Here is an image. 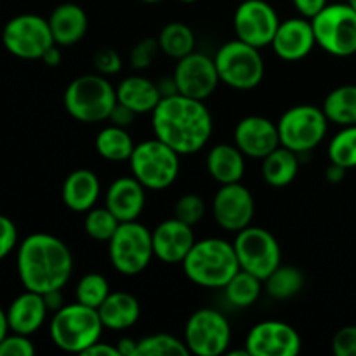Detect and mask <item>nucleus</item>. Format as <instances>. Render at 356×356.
<instances>
[{
  "label": "nucleus",
  "mask_w": 356,
  "mask_h": 356,
  "mask_svg": "<svg viewBox=\"0 0 356 356\" xmlns=\"http://www.w3.org/2000/svg\"><path fill=\"white\" fill-rule=\"evenodd\" d=\"M245 159L247 156L240 152L235 143H219L209 149L205 167L216 183H242L245 174Z\"/></svg>",
  "instance_id": "nucleus-25"
},
{
  "label": "nucleus",
  "mask_w": 356,
  "mask_h": 356,
  "mask_svg": "<svg viewBox=\"0 0 356 356\" xmlns=\"http://www.w3.org/2000/svg\"><path fill=\"white\" fill-rule=\"evenodd\" d=\"M278 24V13L266 0H243L233 14V30L236 38L257 49L271 45Z\"/></svg>",
  "instance_id": "nucleus-14"
},
{
  "label": "nucleus",
  "mask_w": 356,
  "mask_h": 356,
  "mask_svg": "<svg viewBox=\"0 0 356 356\" xmlns=\"http://www.w3.org/2000/svg\"><path fill=\"white\" fill-rule=\"evenodd\" d=\"M40 61L44 63L45 66H49V68H56V66L61 65L63 54H61V49H59V45L54 44L51 49H47V52L42 56Z\"/></svg>",
  "instance_id": "nucleus-48"
},
{
  "label": "nucleus",
  "mask_w": 356,
  "mask_h": 356,
  "mask_svg": "<svg viewBox=\"0 0 356 356\" xmlns=\"http://www.w3.org/2000/svg\"><path fill=\"white\" fill-rule=\"evenodd\" d=\"M329 124L322 108L315 104H296L285 110L277 122L280 145L298 155L313 152L325 139Z\"/></svg>",
  "instance_id": "nucleus-10"
},
{
  "label": "nucleus",
  "mask_w": 356,
  "mask_h": 356,
  "mask_svg": "<svg viewBox=\"0 0 356 356\" xmlns=\"http://www.w3.org/2000/svg\"><path fill=\"white\" fill-rule=\"evenodd\" d=\"M94 68L99 75L104 76H111L117 75L118 72L122 70V58L115 49L111 47H103L94 54Z\"/></svg>",
  "instance_id": "nucleus-41"
},
{
  "label": "nucleus",
  "mask_w": 356,
  "mask_h": 356,
  "mask_svg": "<svg viewBox=\"0 0 356 356\" xmlns=\"http://www.w3.org/2000/svg\"><path fill=\"white\" fill-rule=\"evenodd\" d=\"M216 68L219 80L235 90H252L264 79V58L261 49L235 38L216 51Z\"/></svg>",
  "instance_id": "nucleus-7"
},
{
  "label": "nucleus",
  "mask_w": 356,
  "mask_h": 356,
  "mask_svg": "<svg viewBox=\"0 0 356 356\" xmlns=\"http://www.w3.org/2000/svg\"><path fill=\"white\" fill-rule=\"evenodd\" d=\"M152 242L155 259L165 264H181L197 238H195L193 226L172 216L155 226L152 232Z\"/></svg>",
  "instance_id": "nucleus-19"
},
{
  "label": "nucleus",
  "mask_w": 356,
  "mask_h": 356,
  "mask_svg": "<svg viewBox=\"0 0 356 356\" xmlns=\"http://www.w3.org/2000/svg\"><path fill=\"white\" fill-rule=\"evenodd\" d=\"M110 282L101 273H87L79 280L75 287V301L90 308H99L104 299L110 296Z\"/></svg>",
  "instance_id": "nucleus-37"
},
{
  "label": "nucleus",
  "mask_w": 356,
  "mask_h": 356,
  "mask_svg": "<svg viewBox=\"0 0 356 356\" xmlns=\"http://www.w3.org/2000/svg\"><path fill=\"white\" fill-rule=\"evenodd\" d=\"M181 155L159 138L145 139L134 146L129 167L131 174L152 191H162L176 183L181 170Z\"/></svg>",
  "instance_id": "nucleus-6"
},
{
  "label": "nucleus",
  "mask_w": 356,
  "mask_h": 356,
  "mask_svg": "<svg viewBox=\"0 0 356 356\" xmlns=\"http://www.w3.org/2000/svg\"><path fill=\"white\" fill-rule=\"evenodd\" d=\"M245 348L250 356H298L302 350V341L291 323L264 320L249 330Z\"/></svg>",
  "instance_id": "nucleus-17"
},
{
  "label": "nucleus",
  "mask_w": 356,
  "mask_h": 356,
  "mask_svg": "<svg viewBox=\"0 0 356 356\" xmlns=\"http://www.w3.org/2000/svg\"><path fill=\"white\" fill-rule=\"evenodd\" d=\"M306 277L298 266L280 264L270 277L264 280V292L275 301H287L298 296L305 289Z\"/></svg>",
  "instance_id": "nucleus-33"
},
{
  "label": "nucleus",
  "mask_w": 356,
  "mask_h": 356,
  "mask_svg": "<svg viewBox=\"0 0 356 356\" xmlns=\"http://www.w3.org/2000/svg\"><path fill=\"white\" fill-rule=\"evenodd\" d=\"M145 204L146 188L132 174L117 177L104 195V205L120 222L136 221L143 214Z\"/></svg>",
  "instance_id": "nucleus-21"
},
{
  "label": "nucleus",
  "mask_w": 356,
  "mask_h": 356,
  "mask_svg": "<svg viewBox=\"0 0 356 356\" xmlns=\"http://www.w3.org/2000/svg\"><path fill=\"white\" fill-rule=\"evenodd\" d=\"M63 104L70 117L82 124H99L110 118L117 104V87L99 73L73 79L63 94Z\"/></svg>",
  "instance_id": "nucleus-4"
},
{
  "label": "nucleus",
  "mask_w": 356,
  "mask_h": 356,
  "mask_svg": "<svg viewBox=\"0 0 356 356\" xmlns=\"http://www.w3.org/2000/svg\"><path fill=\"white\" fill-rule=\"evenodd\" d=\"M82 355H89V356H120L117 346H111V344H108V343H101V341H97V343H94L92 346L87 348V350L83 351Z\"/></svg>",
  "instance_id": "nucleus-46"
},
{
  "label": "nucleus",
  "mask_w": 356,
  "mask_h": 356,
  "mask_svg": "<svg viewBox=\"0 0 356 356\" xmlns=\"http://www.w3.org/2000/svg\"><path fill=\"white\" fill-rule=\"evenodd\" d=\"M299 155L285 146H278L268 153L261 163V176L271 188H285L298 177Z\"/></svg>",
  "instance_id": "nucleus-28"
},
{
  "label": "nucleus",
  "mask_w": 356,
  "mask_h": 356,
  "mask_svg": "<svg viewBox=\"0 0 356 356\" xmlns=\"http://www.w3.org/2000/svg\"><path fill=\"white\" fill-rule=\"evenodd\" d=\"M212 218L225 232L238 233L252 225L256 214V202L252 193L242 183L221 184L212 198Z\"/></svg>",
  "instance_id": "nucleus-15"
},
{
  "label": "nucleus",
  "mask_w": 356,
  "mask_h": 356,
  "mask_svg": "<svg viewBox=\"0 0 356 356\" xmlns=\"http://www.w3.org/2000/svg\"><path fill=\"white\" fill-rule=\"evenodd\" d=\"M348 3H350V6L356 10V0H348Z\"/></svg>",
  "instance_id": "nucleus-54"
},
{
  "label": "nucleus",
  "mask_w": 356,
  "mask_h": 356,
  "mask_svg": "<svg viewBox=\"0 0 356 356\" xmlns=\"http://www.w3.org/2000/svg\"><path fill=\"white\" fill-rule=\"evenodd\" d=\"M292 3H294L299 16L313 19L329 3V0H292Z\"/></svg>",
  "instance_id": "nucleus-44"
},
{
  "label": "nucleus",
  "mask_w": 356,
  "mask_h": 356,
  "mask_svg": "<svg viewBox=\"0 0 356 356\" xmlns=\"http://www.w3.org/2000/svg\"><path fill=\"white\" fill-rule=\"evenodd\" d=\"M346 172H348V170L344 169V167H341V165H337V163L330 162L329 167L325 169V179L329 181V183L337 184V183H341L344 177H346Z\"/></svg>",
  "instance_id": "nucleus-49"
},
{
  "label": "nucleus",
  "mask_w": 356,
  "mask_h": 356,
  "mask_svg": "<svg viewBox=\"0 0 356 356\" xmlns=\"http://www.w3.org/2000/svg\"><path fill=\"white\" fill-rule=\"evenodd\" d=\"M233 141L245 156L263 160L280 146V136L273 120L261 115H249L236 124Z\"/></svg>",
  "instance_id": "nucleus-18"
},
{
  "label": "nucleus",
  "mask_w": 356,
  "mask_h": 356,
  "mask_svg": "<svg viewBox=\"0 0 356 356\" xmlns=\"http://www.w3.org/2000/svg\"><path fill=\"white\" fill-rule=\"evenodd\" d=\"M2 44L7 52L19 59H42L56 44L51 26L38 14H19L9 19L2 31Z\"/></svg>",
  "instance_id": "nucleus-13"
},
{
  "label": "nucleus",
  "mask_w": 356,
  "mask_h": 356,
  "mask_svg": "<svg viewBox=\"0 0 356 356\" xmlns=\"http://www.w3.org/2000/svg\"><path fill=\"white\" fill-rule=\"evenodd\" d=\"M139 2H143V3H159V2H163V0H139Z\"/></svg>",
  "instance_id": "nucleus-53"
},
{
  "label": "nucleus",
  "mask_w": 356,
  "mask_h": 356,
  "mask_svg": "<svg viewBox=\"0 0 356 356\" xmlns=\"http://www.w3.org/2000/svg\"><path fill=\"white\" fill-rule=\"evenodd\" d=\"M162 99L156 82L141 75L125 76L117 86V101L131 108L136 115L152 113Z\"/></svg>",
  "instance_id": "nucleus-27"
},
{
  "label": "nucleus",
  "mask_w": 356,
  "mask_h": 356,
  "mask_svg": "<svg viewBox=\"0 0 356 356\" xmlns=\"http://www.w3.org/2000/svg\"><path fill=\"white\" fill-rule=\"evenodd\" d=\"M103 329L97 309L75 301L52 313L49 336L61 351L82 355L87 348L101 341Z\"/></svg>",
  "instance_id": "nucleus-5"
},
{
  "label": "nucleus",
  "mask_w": 356,
  "mask_h": 356,
  "mask_svg": "<svg viewBox=\"0 0 356 356\" xmlns=\"http://www.w3.org/2000/svg\"><path fill=\"white\" fill-rule=\"evenodd\" d=\"M332 353L336 356H356V325L341 327L334 334Z\"/></svg>",
  "instance_id": "nucleus-42"
},
{
  "label": "nucleus",
  "mask_w": 356,
  "mask_h": 356,
  "mask_svg": "<svg viewBox=\"0 0 356 356\" xmlns=\"http://www.w3.org/2000/svg\"><path fill=\"white\" fill-rule=\"evenodd\" d=\"M49 313L44 294L24 289L23 294L17 296L7 308L10 332L31 336L44 325Z\"/></svg>",
  "instance_id": "nucleus-22"
},
{
  "label": "nucleus",
  "mask_w": 356,
  "mask_h": 356,
  "mask_svg": "<svg viewBox=\"0 0 356 356\" xmlns=\"http://www.w3.org/2000/svg\"><path fill=\"white\" fill-rule=\"evenodd\" d=\"M159 52L160 47L156 38H143V40H139L138 44L131 49V52H129V63H131L132 68L138 70V72L139 70H146L153 65V61H155Z\"/></svg>",
  "instance_id": "nucleus-39"
},
{
  "label": "nucleus",
  "mask_w": 356,
  "mask_h": 356,
  "mask_svg": "<svg viewBox=\"0 0 356 356\" xmlns=\"http://www.w3.org/2000/svg\"><path fill=\"white\" fill-rule=\"evenodd\" d=\"M44 299H45V305H47L49 312L54 313L58 312L59 308H63V294L61 291H51V292H45L44 294Z\"/></svg>",
  "instance_id": "nucleus-50"
},
{
  "label": "nucleus",
  "mask_w": 356,
  "mask_h": 356,
  "mask_svg": "<svg viewBox=\"0 0 356 356\" xmlns=\"http://www.w3.org/2000/svg\"><path fill=\"white\" fill-rule=\"evenodd\" d=\"M9 332L10 329H9V322H7V312H3V309L0 308V343L6 339V336Z\"/></svg>",
  "instance_id": "nucleus-52"
},
{
  "label": "nucleus",
  "mask_w": 356,
  "mask_h": 356,
  "mask_svg": "<svg viewBox=\"0 0 356 356\" xmlns=\"http://www.w3.org/2000/svg\"><path fill=\"white\" fill-rule=\"evenodd\" d=\"M156 40H159L160 52H163L169 58L176 59V61L184 58V56L191 54L195 51V47H197L195 31L186 23H181V21L167 23L160 30Z\"/></svg>",
  "instance_id": "nucleus-32"
},
{
  "label": "nucleus",
  "mask_w": 356,
  "mask_h": 356,
  "mask_svg": "<svg viewBox=\"0 0 356 356\" xmlns=\"http://www.w3.org/2000/svg\"><path fill=\"white\" fill-rule=\"evenodd\" d=\"M222 291H225V299L228 301L229 306L245 309L259 301L261 294L264 291V282L261 278H257L256 275L249 273V271L240 270L222 287Z\"/></svg>",
  "instance_id": "nucleus-31"
},
{
  "label": "nucleus",
  "mask_w": 356,
  "mask_h": 356,
  "mask_svg": "<svg viewBox=\"0 0 356 356\" xmlns=\"http://www.w3.org/2000/svg\"><path fill=\"white\" fill-rule=\"evenodd\" d=\"M101 197V181L90 169H76L66 176L61 188V198L66 209L86 214L96 207Z\"/></svg>",
  "instance_id": "nucleus-23"
},
{
  "label": "nucleus",
  "mask_w": 356,
  "mask_h": 356,
  "mask_svg": "<svg viewBox=\"0 0 356 356\" xmlns=\"http://www.w3.org/2000/svg\"><path fill=\"white\" fill-rule=\"evenodd\" d=\"M327 155L330 162L344 167L346 170L356 169V125L341 127V131L332 136Z\"/></svg>",
  "instance_id": "nucleus-34"
},
{
  "label": "nucleus",
  "mask_w": 356,
  "mask_h": 356,
  "mask_svg": "<svg viewBox=\"0 0 356 356\" xmlns=\"http://www.w3.org/2000/svg\"><path fill=\"white\" fill-rule=\"evenodd\" d=\"M240 270L266 280L282 264V249L277 236L261 226H247L235 233L233 240Z\"/></svg>",
  "instance_id": "nucleus-11"
},
{
  "label": "nucleus",
  "mask_w": 356,
  "mask_h": 356,
  "mask_svg": "<svg viewBox=\"0 0 356 356\" xmlns=\"http://www.w3.org/2000/svg\"><path fill=\"white\" fill-rule=\"evenodd\" d=\"M120 226V221L115 218L113 212L104 205V207H92L90 211L86 212L83 218V229H86L87 236L96 242H110L111 236Z\"/></svg>",
  "instance_id": "nucleus-36"
},
{
  "label": "nucleus",
  "mask_w": 356,
  "mask_h": 356,
  "mask_svg": "<svg viewBox=\"0 0 356 356\" xmlns=\"http://www.w3.org/2000/svg\"><path fill=\"white\" fill-rule=\"evenodd\" d=\"M156 86H159V90H160V94H162V97L174 96V94H177V86H176V80H174V76H163L160 82H156Z\"/></svg>",
  "instance_id": "nucleus-51"
},
{
  "label": "nucleus",
  "mask_w": 356,
  "mask_h": 356,
  "mask_svg": "<svg viewBox=\"0 0 356 356\" xmlns=\"http://www.w3.org/2000/svg\"><path fill=\"white\" fill-rule=\"evenodd\" d=\"M139 356H188V350L184 339L172 336V334L159 332L149 334L138 341Z\"/></svg>",
  "instance_id": "nucleus-35"
},
{
  "label": "nucleus",
  "mask_w": 356,
  "mask_h": 356,
  "mask_svg": "<svg viewBox=\"0 0 356 356\" xmlns=\"http://www.w3.org/2000/svg\"><path fill=\"white\" fill-rule=\"evenodd\" d=\"M108 256L115 271L124 277H138L155 257L152 229L136 219L120 222L115 235L108 242Z\"/></svg>",
  "instance_id": "nucleus-9"
},
{
  "label": "nucleus",
  "mask_w": 356,
  "mask_h": 356,
  "mask_svg": "<svg viewBox=\"0 0 356 356\" xmlns=\"http://www.w3.org/2000/svg\"><path fill=\"white\" fill-rule=\"evenodd\" d=\"M35 346L30 336L10 332L0 343V356H33Z\"/></svg>",
  "instance_id": "nucleus-40"
},
{
  "label": "nucleus",
  "mask_w": 356,
  "mask_h": 356,
  "mask_svg": "<svg viewBox=\"0 0 356 356\" xmlns=\"http://www.w3.org/2000/svg\"><path fill=\"white\" fill-rule=\"evenodd\" d=\"M315 45L316 38L312 19H306L302 16L280 21L273 42H271V49L275 54L282 61L287 63H296L308 58Z\"/></svg>",
  "instance_id": "nucleus-20"
},
{
  "label": "nucleus",
  "mask_w": 356,
  "mask_h": 356,
  "mask_svg": "<svg viewBox=\"0 0 356 356\" xmlns=\"http://www.w3.org/2000/svg\"><path fill=\"white\" fill-rule=\"evenodd\" d=\"M172 76L177 92L198 101L209 99L221 82L214 58L197 51L177 59Z\"/></svg>",
  "instance_id": "nucleus-16"
},
{
  "label": "nucleus",
  "mask_w": 356,
  "mask_h": 356,
  "mask_svg": "<svg viewBox=\"0 0 356 356\" xmlns=\"http://www.w3.org/2000/svg\"><path fill=\"white\" fill-rule=\"evenodd\" d=\"M136 117H138V115H136L134 111L131 110V108H127L125 104L118 103V101H117V104H115L113 111H111V115H110V118H108V120H110L113 125H118V127L127 129L129 125L134 122Z\"/></svg>",
  "instance_id": "nucleus-45"
},
{
  "label": "nucleus",
  "mask_w": 356,
  "mask_h": 356,
  "mask_svg": "<svg viewBox=\"0 0 356 356\" xmlns=\"http://www.w3.org/2000/svg\"><path fill=\"white\" fill-rule=\"evenodd\" d=\"M316 45L334 58L356 54V10L348 2L327 3L312 19Z\"/></svg>",
  "instance_id": "nucleus-8"
},
{
  "label": "nucleus",
  "mask_w": 356,
  "mask_h": 356,
  "mask_svg": "<svg viewBox=\"0 0 356 356\" xmlns=\"http://www.w3.org/2000/svg\"><path fill=\"white\" fill-rule=\"evenodd\" d=\"M117 348L120 356H139L138 341L132 339V337H122L117 343Z\"/></svg>",
  "instance_id": "nucleus-47"
},
{
  "label": "nucleus",
  "mask_w": 356,
  "mask_h": 356,
  "mask_svg": "<svg viewBox=\"0 0 356 356\" xmlns=\"http://www.w3.org/2000/svg\"><path fill=\"white\" fill-rule=\"evenodd\" d=\"M183 339L190 355L221 356L232 344V325L218 309L200 308L188 316Z\"/></svg>",
  "instance_id": "nucleus-12"
},
{
  "label": "nucleus",
  "mask_w": 356,
  "mask_h": 356,
  "mask_svg": "<svg viewBox=\"0 0 356 356\" xmlns=\"http://www.w3.org/2000/svg\"><path fill=\"white\" fill-rule=\"evenodd\" d=\"M97 313H99L104 329L120 332V330L131 329L138 323L139 316H141V305L131 292L117 291L110 292L103 305L97 308Z\"/></svg>",
  "instance_id": "nucleus-26"
},
{
  "label": "nucleus",
  "mask_w": 356,
  "mask_h": 356,
  "mask_svg": "<svg viewBox=\"0 0 356 356\" xmlns=\"http://www.w3.org/2000/svg\"><path fill=\"white\" fill-rule=\"evenodd\" d=\"M205 212H207L205 200L197 193L181 195L174 204V218L190 226H197L205 218Z\"/></svg>",
  "instance_id": "nucleus-38"
},
{
  "label": "nucleus",
  "mask_w": 356,
  "mask_h": 356,
  "mask_svg": "<svg viewBox=\"0 0 356 356\" xmlns=\"http://www.w3.org/2000/svg\"><path fill=\"white\" fill-rule=\"evenodd\" d=\"M322 110L330 124L339 127L356 125V83H346L330 90L323 99Z\"/></svg>",
  "instance_id": "nucleus-29"
},
{
  "label": "nucleus",
  "mask_w": 356,
  "mask_h": 356,
  "mask_svg": "<svg viewBox=\"0 0 356 356\" xmlns=\"http://www.w3.org/2000/svg\"><path fill=\"white\" fill-rule=\"evenodd\" d=\"M179 2H183V3H195V2H198V0H179Z\"/></svg>",
  "instance_id": "nucleus-55"
},
{
  "label": "nucleus",
  "mask_w": 356,
  "mask_h": 356,
  "mask_svg": "<svg viewBox=\"0 0 356 356\" xmlns=\"http://www.w3.org/2000/svg\"><path fill=\"white\" fill-rule=\"evenodd\" d=\"M47 21L54 42L59 47H72L79 44L80 40H83L89 28V17L86 10L73 2L59 3L58 7H54Z\"/></svg>",
  "instance_id": "nucleus-24"
},
{
  "label": "nucleus",
  "mask_w": 356,
  "mask_h": 356,
  "mask_svg": "<svg viewBox=\"0 0 356 356\" xmlns=\"http://www.w3.org/2000/svg\"><path fill=\"white\" fill-rule=\"evenodd\" d=\"M17 247V228L7 216L0 214V261L6 259Z\"/></svg>",
  "instance_id": "nucleus-43"
},
{
  "label": "nucleus",
  "mask_w": 356,
  "mask_h": 356,
  "mask_svg": "<svg viewBox=\"0 0 356 356\" xmlns=\"http://www.w3.org/2000/svg\"><path fill=\"white\" fill-rule=\"evenodd\" d=\"M155 138L169 145L181 156L202 152L211 141L214 120L204 101L174 94L160 99L152 111Z\"/></svg>",
  "instance_id": "nucleus-1"
},
{
  "label": "nucleus",
  "mask_w": 356,
  "mask_h": 356,
  "mask_svg": "<svg viewBox=\"0 0 356 356\" xmlns=\"http://www.w3.org/2000/svg\"><path fill=\"white\" fill-rule=\"evenodd\" d=\"M94 145H96V152L99 153L101 159L108 160V162H125V160L129 162L136 143L127 129L111 124L97 132Z\"/></svg>",
  "instance_id": "nucleus-30"
},
{
  "label": "nucleus",
  "mask_w": 356,
  "mask_h": 356,
  "mask_svg": "<svg viewBox=\"0 0 356 356\" xmlns=\"http://www.w3.org/2000/svg\"><path fill=\"white\" fill-rule=\"evenodd\" d=\"M181 266L191 284L204 289H222L240 271L233 242L218 236L197 240Z\"/></svg>",
  "instance_id": "nucleus-3"
},
{
  "label": "nucleus",
  "mask_w": 356,
  "mask_h": 356,
  "mask_svg": "<svg viewBox=\"0 0 356 356\" xmlns=\"http://www.w3.org/2000/svg\"><path fill=\"white\" fill-rule=\"evenodd\" d=\"M17 277L24 289L33 292L63 291L73 273L70 247L51 233H31L17 245Z\"/></svg>",
  "instance_id": "nucleus-2"
}]
</instances>
